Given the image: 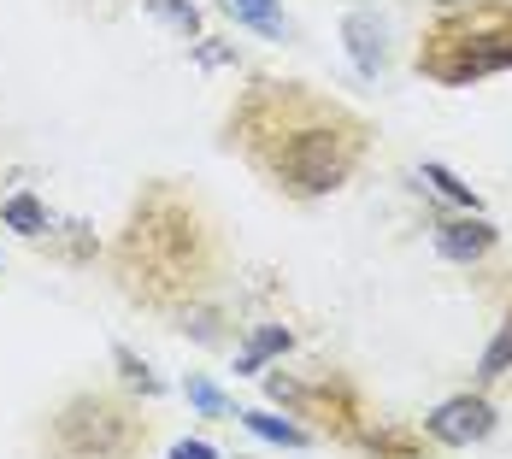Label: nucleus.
I'll return each mask as SVG.
<instances>
[{
	"instance_id": "19",
	"label": "nucleus",
	"mask_w": 512,
	"mask_h": 459,
	"mask_svg": "<svg viewBox=\"0 0 512 459\" xmlns=\"http://www.w3.org/2000/svg\"><path fill=\"white\" fill-rule=\"evenodd\" d=\"M195 59H201V65H224V59H230V48H212V42H206V48H195Z\"/></svg>"
},
{
	"instance_id": "3",
	"label": "nucleus",
	"mask_w": 512,
	"mask_h": 459,
	"mask_svg": "<svg viewBox=\"0 0 512 459\" xmlns=\"http://www.w3.org/2000/svg\"><path fill=\"white\" fill-rule=\"evenodd\" d=\"M418 71L436 77V83H448V89H465V83H483L495 71H512V6L483 0V6L448 12L424 36Z\"/></svg>"
},
{
	"instance_id": "15",
	"label": "nucleus",
	"mask_w": 512,
	"mask_h": 459,
	"mask_svg": "<svg viewBox=\"0 0 512 459\" xmlns=\"http://www.w3.org/2000/svg\"><path fill=\"white\" fill-rule=\"evenodd\" d=\"M183 395H189V407L206 412V418H230V395H224L218 383H206V377H189Z\"/></svg>"
},
{
	"instance_id": "11",
	"label": "nucleus",
	"mask_w": 512,
	"mask_h": 459,
	"mask_svg": "<svg viewBox=\"0 0 512 459\" xmlns=\"http://www.w3.org/2000/svg\"><path fill=\"white\" fill-rule=\"evenodd\" d=\"M418 177H424V183H430L436 195H448L454 206H465V212H483L477 189H471V183H460V171H448L442 159H424V171H418Z\"/></svg>"
},
{
	"instance_id": "2",
	"label": "nucleus",
	"mask_w": 512,
	"mask_h": 459,
	"mask_svg": "<svg viewBox=\"0 0 512 459\" xmlns=\"http://www.w3.org/2000/svg\"><path fill=\"white\" fill-rule=\"evenodd\" d=\"M124 277L148 289V301L195 289L206 277V230L195 224V212L177 206L171 195L136 206V224L124 236Z\"/></svg>"
},
{
	"instance_id": "1",
	"label": "nucleus",
	"mask_w": 512,
	"mask_h": 459,
	"mask_svg": "<svg viewBox=\"0 0 512 459\" xmlns=\"http://www.w3.org/2000/svg\"><path fill=\"white\" fill-rule=\"evenodd\" d=\"M254 159L277 177V189H289L301 201H318V195H336L354 177V165L365 159V124L336 112V106L330 112L318 106L295 124H277L271 148H259Z\"/></svg>"
},
{
	"instance_id": "12",
	"label": "nucleus",
	"mask_w": 512,
	"mask_h": 459,
	"mask_svg": "<svg viewBox=\"0 0 512 459\" xmlns=\"http://www.w3.org/2000/svg\"><path fill=\"white\" fill-rule=\"evenodd\" d=\"M148 12H154L165 30H177L183 42L201 36V12H195V0H148Z\"/></svg>"
},
{
	"instance_id": "7",
	"label": "nucleus",
	"mask_w": 512,
	"mask_h": 459,
	"mask_svg": "<svg viewBox=\"0 0 512 459\" xmlns=\"http://www.w3.org/2000/svg\"><path fill=\"white\" fill-rule=\"evenodd\" d=\"M342 42H348V59H354L359 77H383V65H389V36H383L377 12H348V18H342Z\"/></svg>"
},
{
	"instance_id": "16",
	"label": "nucleus",
	"mask_w": 512,
	"mask_h": 459,
	"mask_svg": "<svg viewBox=\"0 0 512 459\" xmlns=\"http://www.w3.org/2000/svg\"><path fill=\"white\" fill-rule=\"evenodd\" d=\"M230 12L242 18V24H254V30H265V36H283L289 24L271 12V0H230Z\"/></svg>"
},
{
	"instance_id": "13",
	"label": "nucleus",
	"mask_w": 512,
	"mask_h": 459,
	"mask_svg": "<svg viewBox=\"0 0 512 459\" xmlns=\"http://www.w3.org/2000/svg\"><path fill=\"white\" fill-rule=\"evenodd\" d=\"M112 365H118L124 389H136V395H159V389H165L154 371H148V359L136 354V348H112Z\"/></svg>"
},
{
	"instance_id": "4",
	"label": "nucleus",
	"mask_w": 512,
	"mask_h": 459,
	"mask_svg": "<svg viewBox=\"0 0 512 459\" xmlns=\"http://www.w3.org/2000/svg\"><path fill=\"white\" fill-rule=\"evenodd\" d=\"M148 442V424L118 395H71L48 418V459H136Z\"/></svg>"
},
{
	"instance_id": "5",
	"label": "nucleus",
	"mask_w": 512,
	"mask_h": 459,
	"mask_svg": "<svg viewBox=\"0 0 512 459\" xmlns=\"http://www.w3.org/2000/svg\"><path fill=\"white\" fill-rule=\"evenodd\" d=\"M495 430V407L483 401V395H454V401H442V407L424 418V436L436 442V448H471V442H483Z\"/></svg>"
},
{
	"instance_id": "8",
	"label": "nucleus",
	"mask_w": 512,
	"mask_h": 459,
	"mask_svg": "<svg viewBox=\"0 0 512 459\" xmlns=\"http://www.w3.org/2000/svg\"><path fill=\"white\" fill-rule=\"evenodd\" d=\"M289 348H295V336H289L283 324H259L254 336H248V348L236 354V377H254V371H259V365H265V359L289 354Z\"/></svg>"
},
{
	"instance_id": "10",
	"label": "nucleus",
	"mask_w": 512,
	"mask_h": 459,
	"mask_svg": "<svg viewBox=\"0 0 512 459\" xmlns=\"http://www.w3.org/2000/svg\"><path fill=\"white\" fill-rule=\"evenodd\" d=\"M254 436H265V442H277V448H307L312 436L295 424V418H277V412H259V407H248V412H236Z\"/></svg>"
},
{
	"instance_id": "17",
	"label": "nucleus",
	"mask_w": 512,
	"mask_h": 459,
	"mask_svg": "<svg viewBox=\"0 0 512 459\" xmlns=\"http://www.w3.org/2000/svg\"><path fill=\"white\" fill-rule=\"evenodd\" d=\"M265 395H271L277 407H289V412L307 407V383H295L289 371H265Z\"/></svg>"
},
{
	"instance_id": "6",
	"label": "nucleus",
	"mask_w": 512,
	"mask_h": 459,
	"mask_svg": "<svg viewBox=\"0 0 512 459\" xmlns=\"http://www.w3.org/2000/svg\"><path fill=\"white\" fill-rule=\"evenodd\" d=\"M501 230L483 218V212H465V218H442L436 224V254L454 259V265H477L483 254H495Z\"/></svg>"
},
{
	"instance_id": "9",
	"label": "nucleus",
	"mask_w": 512,
	"mask_h": 459,
	"mask_svg": "<svg viewBox=\"0 0 512 459\" xmlns=\"http://www.w3.org/2000/svg\"><path fill=\"white\" fill-rule=\"evenodd\" d=\"M0 224H6V230H18L24 242H36V236L48 230V206L36 201L30 189H18V195H6V201H0Z\"/></svg>"
},
{
	"instance_id": "14",
	"label": "nucleus",
	"mask_w": 512,
	"mask_h": 459,
	"mask_svg": "<svg viewBox=\"0 0 512 459\" xmlns=\"http://www.w3.org/2000/svg\"><path fill=\"white\" fill-rule=\"evenodd\" d=\"M507 371H512V318L495 330V342L477 359V377H483V383H495V377H507Z\"/></svg>"
},
{
	"instance_id": "18",
	"label": "nucleus",
	"mask_w": 512,
	"mask_h": 459,
	"mask_svg": "<svg viewBox=\"0 0 512 459\" xmlns=\"http://www.w3.org/2000/svg\"><path fill=\"white\" fill-rule=\"evenodd\" d=\"M165 459H218V448L195 436V442H171V454H165Z\"/></svg>"
}]
</instances>
